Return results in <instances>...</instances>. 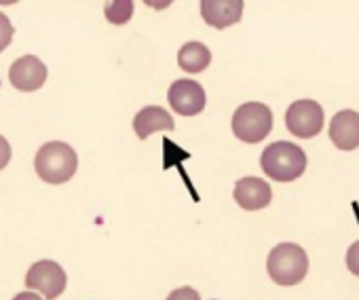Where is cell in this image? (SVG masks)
<instances>
[{
    "label": "cell",
    "mask_w": 359,
    "mask_h": 300,
    "mask_svg": "<svg viewBox=\"0 0 359 300\" xmlns=\"http://www.w3.org/2000/svg\"><path fill=\"white\" fill-rule=\"evenodd\" d=\"M260 168L275 182H294L306 170V155L294 142H275L264 148Z\"/></svg>",
    "instance_id": "6da1fadb"
},
{
    "label": "cell",
    "mask_w": 359,
    "mask_h": 300,
    "mask_svg": "<svg viewBox=\"0 0 359 300\" xmlns=\"http://www.w3.org/2000/svg\"><path fill=\"white\" fill-rule=\"evenodd\" d=\"M34 170L47 184H66L79 170V157L66 142H47L36 153Z\"/></svg>",
    "instance_id": "7a4b0ae2"
},
{
    "label": "cell",
    "mask_w": 359,
    "mask_h": 300,
    "mask_svg": "<svg viewBox=\"0 0 359 300\" xmlns=\"http://www.w3.org/2000/svg\"><path fill=\"white\" fill-rule=\"evenodd\" d=\"M266 271L277 285H296L309 273V256L296 243H279L269 254Z\"/></svg>",
    "instance_id": "3957f363"
},
{
    "label": "cell",
    "mask_w": 359,
    "mask_h": 300,
    "mask_svg": "<svg viewBox=\"0 0 359 300\" xmlns=\"http://www.w3.org/2000/svg\"><path fill=\"white\" fill-rule=\"evenodd\" d=\"M273 129V112L262 102L241 104L233 114V133L245 144L262 142Z\"/></svg>",
    "instance_id": "277c9868"
},
{
    "label": "cell",
    "mask_w": 359,
    "mask_h": 300,
    "mask_svg": "<svg viewBox=\"0 0 359 300\" xmlns=\"http://www.w3.org/2000/svg\"><path fill=\"white\" fill-rule=\"evenodd\" d=\"M285 127L296 137H315L323 129V108L315 100H298L285 112Z\"/></svg>",
    "instance_id": "5b68a950"
},
{
    "label": "cell",
    "mask_w": 359,
    "mask_h": 300,
    "mask_svg": "<svg viewBox=\"0 0 359 300\" xmlns=\"http://www.w3.org/2000/svg\"><path fill=\"white\" fill-rule=\"evenodd\" d=\"M66 283H68L66 271L53 260L34 262L30 266L28 275H26V287H30L34 292H41L47 300H53V298L62 296L64 289H66Z\"/></svg>",
    "instance_id": "8992f818"
},
{
    "label": "cell",
    "mask_w": 359,
    "mask_h": 300,
    "mask_svg": "<svg viewBox=\"0 0 359 300\" xmlns=\"http://www.w3.org/2000/svg\"><path fill=\"white\" fill-rule=\"evenodd\" d=\"M167 102L173 108V112H177L180 116H197L199 112H203L208 104V95L197 81L180 79L169 87Z\"/></svg>",
    "instance_id": "52a82bcc"
},
{
    "label": "cell",
    "mask_w": 359,
    "mask_h": 300,
    "mask_svg": "<svg viewBox=\"0 0 359 300\" xmlns=\"http://www.w3.org/2000/svg\"><path fill=\"white\" fill-rule=\"evenodd\" d=\"M9 81L20 91H36L47 81V66L36 55H24L13 62L9 70Z\"/></svg>",
    "instance_id": "ba28073f"
},
{
    "label": "cell",
    "mask_w": 359,
    "mask_h": 300,
    "mask_svg": "<svg viewBox=\"0 0 359 300\" xmlns=\"http://www.w3.org/2000/svg\"><path fill=\"white\" fill-rule=\"evenodd\" d=\"M243 0H201V18L208 26L224 30L241 22Z\"/></svg>",
    "instance_id": "9c48e42d"
},
{
    "label": "cell",
    "mask_w": 359,
    "mask_h": 300,
    "mask_svg": "<svg viewBox=\"0 0 359 300\" xmlns=\"http://www.w3.org/2000/svg\"><path fill=\"white\" fill-rule=\"evenodd\" d=\"M330 139L338 150H355L359 146V112L340 110L330 123Z\"/></svg>",
    "instance_id": "30bf717a"
},
{
    "label": "cell",
    "mask_w": 359,
    "mask_h": 300,
    "mask_svg": "<svg viewBox=\"0 0 359 300\" xmlns=\"http://www.w3.org/2000/svg\"><path fill=\"white\" fill-rule=\"evenodd\" d=\"M233 197L239 203V207L248 212H256V210H264L273 201V191L260 178H241L235 184Z\"/></svg>",
    "instance_id": "8fae6325"
},
{
    "label": "cell",
    "mask_w": 359,
    "mask_h": 300,
    "mask_svg": "<svg viewBox=\"0 0 359 300\" xmlns=\"http://www.w3.org/2000/svg\"><path fill=\"white\" fill-rule=\"evenodd\" d=\"M133 129L140 139H146L154 131H173L175 123L171 114L161 106H146L133 118Z\"/></svg>",
    "instance_id": "7c38bea8"
},
{
    "label": "cell",
    "mask_w": 359,
    "mask_h": 300,
    "mask_svg": "<svg viewBox=\"0 0 359 300\" xmlns=\"http://www.w3.org/2000/svg\"><path fill=\"white\" fill-rule=\"evenodd\" d=\"M177 64L189 74H199L212 64V51L203 43H187L177 51Z\"/></svg>",
    "instance_id": "4fadbf2b"
},
{
    "label": "cell",
    "mask_w": 359,
    "mask_h": 300,
    "mask_svg": "<svg viewBox=\"0 0 359 300\" xmlns=\"http://www.w3.org/2000/svg\"><path fill=\"white\" fill-rule=\"evenodd\" d=\"M104 15L114 26L127 24L133 18V0H108L104 7Z\"/></svg>",
    "instance_id": "5bb4252c"
},
{
    "label": "cell",
    "mask_w": 359,
    "mask_h": 300,
    "mask_svg": "<svg viewBox=\"0 0 359 300\" xmlns=\"http://www.w3.org/2000/svg\"><path fill=\"white\" fill-rule=\"evenodd\" d=\"M13 34H15L13 24L9 22V18H7L5 13H0V53H3V51L11 45Z\"/></svg>",
    "instance_id": "9a60e30c"
},
{
    "label": "cell",
    "mask_w": 359,
    "mask_h": 300,
    "mask_svg": "<svg viewBox=\"0 0 359 300\" xmlns=\"http://www.w3.org/2000/svg\"><path fill=\"white\" fill-rule=\"evenodd\" d=\"M167 300H201V296H199V292L195 289V287H177V289H173L169 296H167Z\"/></svg>",
    "instance_id": "2e32d148"
},
{
    "label": "cell",
    "mask_w": 359,
    "mask_h": 300,
    "mask_svg": "<svg viewBox=\"0 0 359 300\" xmlns=\"http://www.w3.org/2000/svg\"><path fill=\"white\" fill-rule=\"evenodd\" d=\"M346 266H348V271H351L353 275L359 277V241H355V243L348 247V252H346Z\"/></svg>",
    "instance_id": "e0dca14e"
},
{
    "label": "cell",
    "mask_w": 359,
    "mask_h": 300,
    "mask_svg": "<svg viewBox=\"0 0 359 300\" xmlns=\"http://www.w3.org/2000/svg\"><path fill=\"white\" fill-rule=\"evenodd\" d=\"M9 161H11V146L3 135H0V172L9 165Z\"/></svg>",
    "instance_id": "ac0fdd59"
},
{
    "label": "cell",
    "mask_w": 359,
    "mask_h": 300,
    "mask_svg": "<svg viewBox=\"0 0 359 300\" xmlns=\"http://www.w3.org/2000/svg\"><path fill=\"white\" fill-rule=\"evenodd\" d=\"M171 3H173V0H144V5L150 7V9H154V11H163V9H167Z\"/></svg>",
    "instance_id": "d6986e66"
},
{
    "label": "cell",
    "mask_w": 359,
    "mask_h": 300,
    "mask_svg": "<svg viewBox=\"0 0 359 300\" xmlns=\"http://www.w3.org/2000/svg\"><path fill=\"white\" fill-rule=\"evenodd\" d=\"M13 300H43L34 289H28V292H22V294H18Z\"/></svg>",
    "instance_id": "ffe728a7"
},
{
    "label": "cell",
    "mask_w": 359,
    "mask_h": 300,
    "mask_svg": "<svg viewBox=\"0 0 359 300\" xmlns=\"http://www.w3.org/2000/svg\"><path fill=\"white\" fill-rule=\"evenodd\" d=\"M15 3H20V0H0V5H3V7H9V5H15Z\"/></svg>",
    "instance_id": "44dd1931"
}]
</instances>
